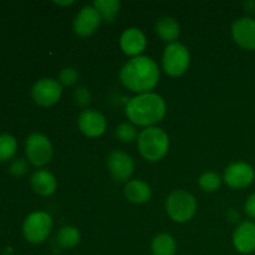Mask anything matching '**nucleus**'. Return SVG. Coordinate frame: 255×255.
I'll list each match as a JSON object with an SVG mask.
<instances>
[{
    "mask_svg": "<svg viewBox=\"0 0 255 255\" xmlns=\"http://www.w3.org/2000/svg\"><path fill=\"white\" fill-rule=\"evenodd\" d=\"M77 125L80 131L87 137H100L107 127L105 116L96 110H85L79 116Z\"/></svg>",
    "mask_w": 255,
    "mask_h": 255,
    "instance_id": "nucleus-12",
    "label": "nucleus"
},
{
    "mask_svg": "<svg viewBox=\"0 0 255 255\" xmlns=\"http://www.w3.org/2000/svg\"><path fill=\"white\" fill-rule=\"evenodd\" d=\"M255 178L254 168L247 162H234L229 164L224 172V182L234 189H242L251 186Z\"/></svg>",
    "mask_w": 255,
    "mask_h": 255,
    "instance_id": "nucleus-9",
    "label": "nucleus"
},
{
    "mask_svg": "<svg viewBox=\"0 0 255 255\" xmlns=\"http://www.w3.org/2000/svg\"><path fill=\"white\" fill-rule=\"evenodd\" d=\"M80 239H81V234L80 231L76 227L72 226H66L62 227L59 231L56 237V241L59 243L60 247L65 249H70L76 247L80 243Z\"/></svg>",
    "mask_w": 255,
    "mask_h": 255,
    "instance_id": "nucleus-20",
    "label": "nucleus"
},
{
    "mask_svg": "<svg viewBox=\"0 0 255 255\" xmlns=\"http://www.w3.org/2000/svg\"><path fill=\"white\" fill-rule=\"evenodd\" d=\"M151 251L153 255H174L177 251L176 241L171 234H158L152 239Z\"/></svg>",
    "mask_w": 255,
    "mask_h": 255,
    "instance_id": "nucleus-19",
    "label": "nucleus"
},
{
    "mask_svg": "<svg viewBox=\"0 0 255 255\" xmlns=\"http://www.w3.org/2000/svg\"><path fill=\"white\" fill-rule=\"evenodd\" d=\"M107 168L112 178L125 182L133 173L134 162L128 153L115 149L107 157Z\"/></svg>",
    "mask_w": 255,
    "mask_h": 255,
    "instance_id": "nucleus-10",
    "label": "nucleus"
},
{
    "mask_svg": "<svg viewBox=\"0 0 255 255\" xmlns=\"http://www.w3.org/2000/svg\"><path fill=\"white\" fill-rule=\"evenodd\" d=\"M74 96H75V101H76V104L82 107L87 106V105L90 104V99H91L89 90L85 89V87H80V89H77L76 91H75Z\"/></svg>",
    "mask_w": 255,
    "mask_h": 255,
    "instance_id": "nucleus-26",
    "label": "nucleus"
},
{
    "mask_svg": "<svg viewBox=\"0 0 255 255\" xmlns=\"http://www.w3.org/2000/svg\"><path fill=\"white\" fill-rule=\"evenodd\" d=\"M156 32L163 41L172 44L178 39L181 30H179V24L176 19L171 16H163L157 21Z\"/></svg>",
    "mask_w": 255,
    "mask_h": 255,
    "instance_id": "nucleus-18",
    "label": "nucleus"
},
{
    "mask_svg": "<svg viewBox=\"0 0 255 255\" xmlns=\"http://www.w3.org/2000/svg\"><path fill=\"white\" fill-rule=\"evenodd\" d=\"M233 246L239 253L252 254L255 252V222L239 223L233 234Z\"/></svg>",
    "mask_w": 255,
    "mask_h": 255,
    "instance_id": "nucleus-14",
    "label": "nucleus"
},
{
    "mask_svg": "<svg viewBox=\"0 0 255 255\" xmlns=\"http://www.w3.org/2000/svg\"><path fill=\"white\" fill-rule=\"evenodd\" d=\"M244 209H246V213L248 214L251 218L255 219V192L248 197L246 204H244Z\"/></svg>",
    "mask_w": 255,
    "mask_h": 255,
    "instance_id": "nucleus-28",
    "label": "nucleus"
},
{
    "mask_svg": "<svg viewBox=\"0 0 255 255\" xmlns=\"http://www.w3.org/2000/svg\"><path fill=\"white\" fill-rule=\"evenodd\" d=\"M228 219L231 222H236L237 219H239V213H237L234 209H231V211L228 212Z\"/></svg>",
    "mask_w": 255,
    "mask_h": 255,
    "instance_id": "nucleus-29",
    "label": "nucleus"
},
{
    "mask_svg": "<svg viewBox=\"0 0 255 255\" xmlns=\"http://www.w3.org/2000/svg\"><path fill=\"white\" fill-rule=\"evenodd\" d=\"M167 214L172 221L178 223H186L191 221L197 211L196 198L189 192L178 189L172 192L166 201Z\"/></svg>",
    "mask_w": 255,
    "mask_h": 255,
    "instance_id": "nucleus-4",
    "label": "nucleus"
},
{
    "mask_svg": "<svg viewBox=\"0 0 255 255\" xmlns=\"http://www.w3.org/2000/svg\"><path fill=\"white\" fill-rule=\"evenodd\" d=\"M25 152L30 163L36 167L49 163L54 154L51 142L42 133H32L27 137L25 142Z\"/></svg>",
    "mask_w": 255,
    "mask_h": 255,
    "instance_id": "nucleus-7",
    "label": "nucleus"
},
{
    "mask_svg": "<svg viewBox=\"0 0 255 255\" xmlns=\"http://www.w3.org/2000/svg\"><path fill=\"white\" fill-rule=\"evenodd\" d=\"M62 95V85L54 79H41L34 84L31 97L35 104L41 107H50L57 104Z\"/></svg>",
    "mask_w": 255,
    "mask_h": 255,
    "instance_id": "nucleus-8",
    "label": "nucleus"
},
{
    "mask_svg": "<svg viewBox=\"0 0 255 255\" xmlns=\"http://www.w3.org/2000/svg\"><path fill=\"white\" fill-rule=\"evenodd\" d=\"M120 80L126 89L138 95L151 92L159 81L158 65L143 55L132 57L122 66Z\"/></svg>",
    "mask_w": 255,
    "mask_h": 255,
    "instance_id": "nucleus-1",
    "label": "nucleus"
},
{
    "mask_svg": "<svg viewBox=\"0 0 255 255\" xmlns=\"http://www.w3.org/2000/svg\"><path fill=\"white\" fill-rule=\"evenodd\" d=\"M244 6L247 7V11H249V12H255V1L244 2Z\"/></svg>",
    "mask_w": 255,
    "mask_h": 255,
    "instance_id": "nucleus-30",
    "label": "nucleus"
},
{
    "mask_svg": "<svg viewBox=\"0 0 255 255\" xmlns=\"http://www.w3.org/2000/svg\"><path fill=\"white\" fill-rule=\"evenodd\" d=\"M55 4L60 5V6H65V5L74 4V1H55Z\"/></svg>",
    "mask_w": 255,
    "mask_h": 255,
    "instance_id": "nucleus-31",
    "label": "nucleus"
},
{
    "mask_svg": "<svg viewBox=\"0 0 255 255\" xmlns=\"http://www.w3.org/2000/svg\"><path fill=\"white\" fill-rule=\"evenodd\" d=\"M116 136L120 141L125 142V143H129V142L138 138L136 127H134L132 124H129V122H124V124L117 126Z\"/></svg>",
    "mask_w": 255,
    "mask_h": 255,
    "instance_id": "nucleus-24",
    "label": "nucleus"
},
{
    "mask_svg": "<svg viewBox=\"0 0 255 255\" xmlns=\"http://www.w3.org/2000/svg\"><path fill=\"white\" fill-rule=\"evenodd\" d=\"M102 19L94 5H86L82 7L74 20V30L79 36H90L97 30Z\"/></svg>",
    "mask_w": 255,
    "mask_h": 255,
    "instance_id": "nucleus-13",
    "label": "nucleus"
},
{
    "mask_svg": "<svg viewBox=\"0 0 255 255\" xmlns=\"http://www.w3.org/2000/svg\"><path fill=\"white\" fill-rule=\"evenodd\" d=\"M198 183L204 192H216L221 187L222 178L216 172H204L199 177Z\"/></svg>",
    "mask_w": 255,
    "mask_h": 255,
    "instance_id": "nucleus-23",
    "label": "nucleus"
},
{
    "mask_svg": "<svg viewBox=\"0 0 255 255\" xmlns=\"http://www.w3.org/2000/svg\"><path fill=\"white\" fill-rule=\"evenodd\" d=\"M139 153L149 162H157L163 158L169 149V137L159 127H147L142 129L137 138Z\"/></svg>",
    "mask_w": 255,
    "mask_h": 255,
    "instance_id": "nucleus-3",
    "label": "nucleus"
},
{
    "mask_svg": "<svg viewBox=\"0 0 255 255\" xmlns=\"http://www.w3.org/2000/svg\"><path fill=\"white\" fill-rule=\"evenodd\" d=\"M146 36L138 27H128L122 32L120 37L121 50L128 56H139L146 49Z\"/></svg>",
    "mask_w": 255,
    "mask_h": 255,
    "instance_id": "nucleus-15",
    "label": "nucleus"
},
{
    "mask_svg": "<svg viewBox=\"0 0 255 255\" xmlns=\"http://www.w3.org/2000/svg\"><path fill=\"white\" fill-rule=\"evenodd\" d=\"M79 80V72L75 67H65L61 70L59 76V82L61 85H66V86H71V85L76 84Z\"/></svg>",
    "mask_w": 255,
    "mask_h": 255,
    "instance_id": "nucleus-25",
    "label": "nucleus"
},
{
    "mask_svg": "<svg viewBox=\"0 0 255 255\" xmlns=\"http://www.w3.org/2000/svg\"><path fill=\"white\" fill-rule=\"evenodd\" d=\"M121 2L119 0H96L94 7L97 10L102 20L112 21L119 12Z\"/></svg>",
    "mask_w": 255,
    "mask_h": 255,
    "instance_id": "nucleus-21",
    "label": "nucleus"
},
{
    "mask_svg": "<svg viewBox=\"0 0 255 255\" xmlns=\"http://www.w3.org/2000/svg\"><path fill=\"white\" fill-rule=\"evenodd\" d=\"M26 171H27V164L24 159H17V161H15L14 163L11 164V167H10V172H11V174H14V176L16 177L24 176V174L26 173Z\"/></svg>",
    "mask_w": 255,
    "mask_h": 255,
    "instance_id": "nucleus-27",
    "label": "nucleus"
},
{
    "mask_svg": "<svg viewBox=\"0 0 255 255\" xmlns=\"http://www.w3.org/2000/svg\"><path fill=\"white\" fill-rule=\"evenodd\" d=\"M125 197L128 199L131 203L142 204L146 203L151 199L152 189L148 183L141 181V179H132L128 181L125 186Z\"/></svg>",
    "mask_w": 255,
    "mask_h": 255,
    "instance_id": "nucleus-17",
    "label": "nucleus"
},
{
    "mask_svg": "<svg viewBox=\"0 0 255 255\" xmlns=\"http://www.w3.org/2000/svg\"><path fill=\"white\" fill-rule=\"evenodd\" d=\"M166 109L163 97L154 92H147L137 95L127 102L126 116L132 124L147 128L163 120Z\"/></svg>",
    "mask_w": 255,
    "mask_h": 255,
    "instance_id": "nucleus-2",
    "label": "nucleus"
},
{
    "mask_svg": "<svg viewBox=\"0 0 255 255\" xmlns=\"http://www.w3.org/2000/svg\"><path fill=\"white\" fill-rule=\"evenodd\" d=\"M191 64V54L181 42H172L166 46L162 56V66L169 76H182Z\"/></svg>",
    "mask_w": 255,
    "mask_h": 255,
    "instance_id": "nucleus-5",
    "label": "nucleus"
},
{
    "mask_svg": "<svg viewBox=\"0 0 255 255\" xmlns=\"http://www.w3.org/2000/svg\"><path fill=\"white\" fill-rule=\"evenodd\" d=\"M52 229V218L46 212H34L26 217L22 226L25 239L32 244L42 243L50 236Z\"/></svg>",
    "mask_w": 255,
    "mask_h": 255,
    "instance_id": "nucleus-6",
    "label": "nucleus"
},
{
    "mask_svg": "<svg viewBox=\"0 0 255 255\" xmlns=\"http://www.w3.org/2000/svg\"><path fill=\"white\" fill-rule=\"evenodd\" d=\"M232 36L241 47L255 50V20L252 17H239L232 25Z\"/></svg>",
    "mask_w": 255,
    "mask_h": 255,
    "instance_id": "nucleus-11",
    "label": "nucleus"
},
{
    "mask_svg": "<svg viewBox=\"0 0 255 255\" xmlns=\"http://www.w3.org/2000/svg\"><path fill=\"white\" fill-rule=\"evenodd\" d=\"M17 143L15 137L11 134L2 133L0 134V161L4 162L14 157L16 153Z\"/></svg>",
    "mask_w": 255,
    "mask_h": 255,
    "instance_id": "nucleus-22",
    "label": "nucleus"
},
{
    "mask_svg": "<svg viewBox=\"0 0 255 255\" xmlns=\"http://www.w3.org/2000/svg\"><path fill=\"white\" fill-rule=\"evenodd\" d=\"M30 184L35 193L42 197L51 196L57 188L56 178L51 172L46 171V169H39L35 172L30 178Z\"/></svg>",
    "mask_w": 255,
    "mask_h": 255,
    "instance_id": "nucleus-16",
    "label": "nucleus"
}]
</instances>
